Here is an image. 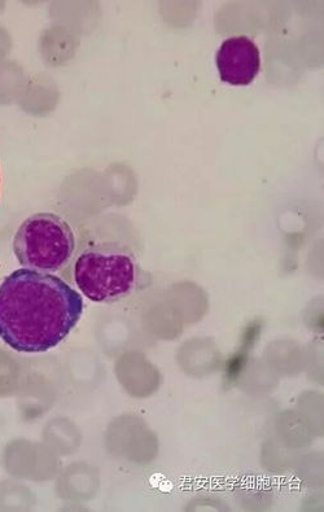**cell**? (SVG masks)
I'll return each instance as SVG.
<instances>
[{"mask_svg":"<svg viewBox=\"0 0 324 512\" xmlns=\"http://www.w3.org/2000/svg\"><path fill=\"white\" fill-rule=\"evenodd\" d=\"M82 313L80 293L56 275L20 269L0 284V339L16 352L55 348Z\"/></svg>","mask_w":324,"mask_h":512,"instance_id":"cell-1","label":"cell"},{"mask_svg":"<svg viewBox=\"0 0 324 512\" xmlns=\"http://www.w3.org/2000/svg\"><path fill=\"white\" fill-rule=\"evenodd\" d=\"M139 266L129 248L115 243L96 244L78 256L74 280L87 299L112 303L137 286Z\"/></svg>","mask_w":324,"mask_h":512,"instance_id":"cell-2","label":"cell"},{"mask_svg":"<svg viewBox=\"0 0 324 512\" xmlns=\"http://www.w3.org/2000/svg\"><path fill=\"white\" fill-rule=\"evenodd\" d=\"M76 248L73 230L63 218L37 213L21 223L13 252L26 269L52 274L68 264Z\"/></svg>","mask_w":324,"mask_h":512,"instance_id":"cell-3","label":"cell"},{"mask_svg":"<svg viewBox=\"0 0 324 512\" xmlns=\"http://www.w3.org/2000/svg\"><path fill=\"white\" fill-rule=\"evenodd\" d=\"M221 80L234 86L251 85L261 70V54L251 38L232 37L217 52Z\"/></svg>","mask_w":324,"mask_h":512,"instance_id":"cell-4","label":"cell"}]
</instances>
